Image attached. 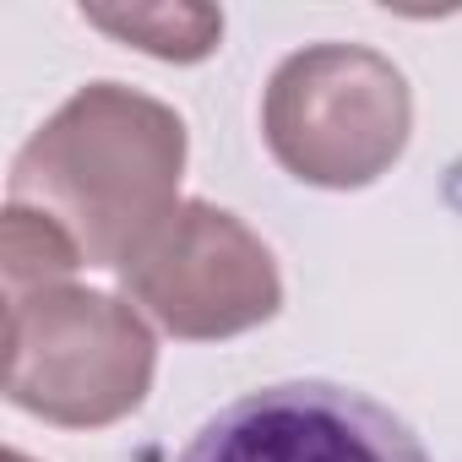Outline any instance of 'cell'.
I'll use <instances>...</instances> for the list:
<instances>
[{
  "mask_svg": "<svg viewBox=\"0 0 462 462\" xmlns=\"http://www.w3.org/2000/svg\"><path fill=\"white\" fill-rule=\"evenodd\" d=\"M180 462H430L419 435L337 381H278L223 402Z\"/></svg>",
  "mask_w": 462,
  "mask_h": 462,
  "instance_id": "5",
  "label": "cell"
},
{
  "mask_svg": "<svg viewBox=\"0 0 462 462\" xmlns=\"http://www.w3.org/2000/svg\"><path fill=\"white\" fill-rule=\"evenodd\" d=\"M408 77L365 44H310L289 55L262 98L267 152L321 190L375 185L408 147Z\"/></svg>",
  "mask_w": 462,
  "mask_h": 462,
  "instance_id": "3",
  "label": "cell"
},
{
  "mask_svg": "<svg viewBox=\"0 0 462 462\" xmlns=\"http://www.w3.org/2000/svg\"><path fill=\"white\" fill-rule=\"evenodd\" d=\"M120 289L169 337L223 343L278 316L283 278L273 251L212 201H180L120 262Z\"/></svg>",
  "mask_w": 462,
  "mask_h": 462,
  "instance_id": "4",
  "label": "cell"
},
{
  "mask_svg": "<svg viewBox=\"0 0 462 462\" xmlns=\"http://www.w3.org/2000/svg\"><path fill=\"white\" fill-rule=\"evenodd\" d=\"M0 267H6V300L66 283L82 262V245L66 235V228L23 201H6V235H0Z\"/></svg>",
  "mask_w": 462,
  "mask_h": 462,
  "instance_id": "7",
  "label": "cell"
},
{
  "mask_svg": "<svg viewBox=\"0 0 462 462\" xmlns=\"http://www.w3.org/2000/svg\"><path fill=\"white\" fill-rule=\"evenodd\" d=\"M6 462H33V457H23V451H6Z\"/></svg>",
  "mask_w": 462,
  "mask_h": 462,
  "instance_id": "8",
  "label": "cell"
},
{
  "mask_svg": "<svg viewBox=\"0 0 462 462\" xmlns=\"http://www.w3.org/2000/svg\"><path fill=\"white\" fill-rule=\"evenodd\" d=\"M82 17L125 44H136L142 55L190 66L207 60L223 39V12L212 6H82Z\"/></svg>",
  "mask_w": 462,
  "mask_h": 462,
  "instance_id": "6",
  "label": "cell"
},
{
  "mask_svg": "<svg viewBox=\"0 0 462 462\" xmlns=\"http://www.w3.org/2000/svg\"><path fill=\"white\" fill-rule=\"evenodd\" d=\"M185 120L120 82L77 88L17 152L6 201L50 212L88 267H115L180 207Z\"/></svg>",
  "mask_w": 462,
  "mask_h": 462,
  "instance_id": "1",
  "label": "cell"
},
{
  "mask_svg": "<svg viewBox=\"0 0 462 462\" xmlns=\"http://www.w3.org/2000/svg\"><path fill=\"white\" fill-rule=\"evenodd\" d=\"M152 370V327L115 294L50 283L6 300V397L44 424H120L147 402Z\"/></svg>",
  "mask_w": 462,
  "mask_h": 462,
  "instance_id": "2",
  "label": "cell"
}]
</instances>
